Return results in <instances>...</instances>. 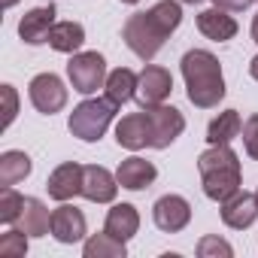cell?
Returning <instances> with one entry per match:
<instances>
[{"label": "cell", "mask_w": 258, "mask_h": 258, "mask_svg": "<svg viewBox=\"0 0 258 258\" xmlns=\"http://www.w3.org/2000/svg\"><path fill=\"white\" fill-rule=\"evenodd\" d=\"M0 4H4V10H13V7L19 4V0H0Z\"/></svg>", "instance_id": "cell-33"}, {"label": "cell", "mask_w": 258, "mask_h": 258, "mask_svg": "<svg viewBox=\"0 0 258 258\" xmlns=\"http://www.w3.org/2000/svg\"><path fill=\"white\" fill-rule=\"evenodd\" d=\"M115 115V103L112 100H100V97H91V100H82L73 112H70V134L79 137L82 143H97L103 134H106V127Z\"/></svg>", "instance_id": "cell-4"}, {"label": "cell", "mask_w": 258, "mask_h": 258, "mask_svg": "<svg viewBox=\"0 0 258 258\" xmlns=\"http://www.w3.org/2000/svg\"><path fill=\"white\" fill-rule=\"evenodd\" d=\"M155 176H158L155 164L146 161V158H137V155H134V158H124V161L118 164V170H115L118 185L127 188V191H143V188H149V185L155 182Z\"/></svg>", "instance_id": "cell-15"}, {"label": "cell", "mask_w": 258, "mask_h": 258, "mask_svg": "<svg viewBox=\"0 0 258 258\" xmlns=\"http://www.w3.org/2000/svg\"><path fill=\"white\" fill-rule=\"evenodd\" d=\"M121 4H140V0H121Z\"/></svg>", "instance_id": "cell-35"}, {"label": "cell", "mask_w": 258, "mask_h": 258, "mask_svg": "<svg viewBox=\"0 0 258 258\" xmlns=\"http://www.w3.org/2000/svg\"><path fill=\"white\" fill-rule=\"evenodd\" d=\"M152 219L164 234H176L191 222V204L179 195H164L152 207Z\"/></svg>", "instance_id": "cell-9"}, {"label": "cell", "mask_w": 258, "mask_h": 258, "mask_svg": "<svg viewBox=\"0 0 258 258\" xmlns=\"http://www.w3.org/2000/svg\"><path fill=\"white\" fill-rule=\"evenodd\" d=\"M85 43V28L79 22H55V28L49 31V46L55 52L64 55H76Z\"/></svg>", "instance_id": "cell-20"}, {"label": "cell", "mask_w": 258, "mask_h": 258, "mask_svg": "<svg viewBox=\"0 0 258 258\" xmlns=\"http://www.w3.org/2000/svg\"><path fill=\"white\" fill-rule=\"evenodd\" d=\"M67 76H70L73 91L94 94L106 82V61L100 52H76L67 64Z\"/></svg>", "instance_id": "cell-5"}, {"label": "cell", "mask_w": 258, "mask_h": 258, "mask_svg": "<svg viewBox=\"0 0 258 258\" xmlns=\"http://www.w3.org/2000/svg\"><path fill=\"white\" fill-rule=\"evenodd\" d=\"M31 158L25 155V152H19V149H10V152H4L0 155V185H16V182H22L28 173H31Z\"/></svg>", "instance_id": "cell-23"}, {"label": "cell", "mask_w": 258, "mask_h": 258, "mask_svg": "<svg viewBox=\"0 0 258 258\" xmlns=\"http://www.w3.org/2000/svg\"><path fill=\"white\" fill-rule=\"evenodd\" d=\"M82 173H85V167L76 164V161H64V164H58V167L52 170V176L46 179L49 198H55V201L64 204V201L82 195Z\"/></svg>", "instance_id": "cell-10"}, {"label": "cell", "mask_w": 258, "mask_h": 258, "mask_svg": "<svg viewBox=\"0 0 258 258\" xmlns=\"http://www.w3.org/2000/svg\"><path fill=\"white\" fill-rule=\"evenodd\" d=\"M179 22H182L179 0H161V4H155L152 10L134 13L127 19L124 28H121V40L137 58L152 61L161 52L164 40L179 28Z\"/></svg>", "instance_id": "cell-1"}, {"label": "cell", "mask_w": 258, "mask_h": 258, "mask_svg": "<svg viewBox=\"0 0 258 258\" xmlns=\"http://www.w3.org/2000/svg\"><path fill=\"white\" fill-rule=\"evenodd\" d=\"M28 94H31L34 109L43 112V115H55V112H61L67 106V88H64V82L55 73L34 76L31 85H28Z\"/></svg>", "instance_id": "cell-7"}, {"label": "cell", "mask_w": 258, "mask_h": 258, "mask_svg": "<svg viewBox=\"0 0 258 258\" xmlns=\"http://www.w3.org/2000/svg\"><path fill=\"white\" fill-rule=\"evenodd\" d=\"M149 118V146L152 149H167L182 131H185V118L176 106H146L143 109Z\"/></svg>", "instance_id": "cell-6"}, {"label": "cell", "mask_w": 258, "mask_h": 258, "mask_svg": "<svg viewBox=\"0 0 258 258\" xmlns=\"http://www.w3.org/2000/svg\"><path fill=\"white\" fill-rule=\"evenodd\" d=\"M240 131H243L240 112H237V109H225V112H219V115L210 121V127H207V143H210V146H225V143H231L234 137H240Z\"/></svg>", "instance_id": "cell-21"}, {"label": "cell", "mask_w": 258, "mask_h": 258, "mask_svg": "<svg viewBox=\"0 0 258 258\" xmlns=\"http://www.w3.org/2000/svg\"><path fill=\"white\" fill-rule=\"evenodd\" d=\"M19 228L28 237H46L52 231V213L46 210V204L40 198H25V210H22Z\"/></svg>", "instance_id": "cell-19"}, {"label": "cell", "mask_w": 258, "mask_h": 258, "mask_svg": "<svg viewBox=\"0 0 258 258\" xmlns=\"http://www.w3.org/2000/svg\"><path fill=\"white\" fill-rule=\"evenodd\" d=\"M252 40H255V43H258V16H255V19H252Z\"/></svg>", "instance_id": "cell-32"}, {"label": "cell", "mask_w": 258, "mask_h": 258, "mask_svg": "<svg viewBox=\"0 0 258 258\" xmlns=\"http://www.w3.org/2000/svg\"><path fill=\"white\" fill-rule=\"evenodd\" d=\"M198 31L207 37V40H216V43H228L237 37V22L228 16V10H204L198 13Z\"/></svg>", "instance_id": "cell-18"}, {"label": "cell", "mask_w": 258, "mask_h": 258, "mask_svg": "<svg viewBox=\"0 0 258 258\" xmlns=\"http://www.w3.org/2000/svg\"><path fill=\"white\" fill-rule=\"evenodd\" d=\"M243 149H246V155L249 158H255L258 161V112H252L246 121H243Z\"/></svg>", "instance_id": "cell-28"}, {"label": "cell", "mask_w": 258, "mask_h": 258, "mask_svg": "<svg viewBox=\"0 0 258 258\" xmlns=\"http://www.w3.org/2000/svg\"><path fill=\"white\" fill-rule=\"evenodd\" d=\"M22 210H25V198L13 185L0 188V222H4V225H16L22 219Z\"/></svg>", "instance_id": "cell-25"}, {"label": "cell", "mask_w": 258, "mask_h": 258, "mask_svg": "<svg viewBox=\"0 0 258 258\" xmlns=\"http://www.w3.org/2000/svg\"><path fill=\"white\" fill-rule=\"evenodd\" d=\"M213 4H216L219 10H228V13H243L252 0H213Z\"/></svg>", "instance_id": "cell-30"}, {"label": "cell", "mask_w": 258, "mask_h": 258, "mask_svg": "<svg viewBox=\"0 0 258 258\" xmlns=\"http://www.w3.org/2000/svg\"><path fill=\"white\" fill-rule=\"evenodd\" d=\"M115 140H118V146L131 149V152H140L143 146H149V118H146V112L124 115L115 124Z\"/></svg>", "instance_id": "cell-17"}, {"label": "cell", "mask_w": 258, "mask_h": 258, "mask_svg": "<svg viewBox=\"0 0 258 258\" xmlns=\"http://www.w3.org/2000/svg\"><path fill=\"white\" fill-rule=\"evenodd\" d=\"M82 252H85V258H124V243L103 231V234L88 237Z\"/></svg>", "instance_id": "cell-24"}, {"label": "cell", "mask_w": 258, "mask_h": 258, "mask_svg": "<svg viewBox=\"0 0 258 258\" xmlns=\"http://www.w3.org/2000/svg\"><path fill=\"white\" fill-rule=\"evenodd\" d=\"M103 88H106V100H112L115 106H121V103H127L137 94V73L127 70V67H118V70H112L106 76Z\"/></svg>", "instance_id": "cell-22"}, {"label": "cell", "mask_w": 258, "mask_h": 258, "mask_svg": "<svg viewBox=\"0 0 258 258\" xmlns=\"http://www.w3.org/2000/svg\"><path fill=\"white\" fill-rule=\"evenodd\" d=\"M179 4H201V0H179Z\"/></svg>", "instance_id": "cell-34"}, {"label": "cell", "mask_w": 258, "mask_h": 258, "mask_svg": "<svg viewBox=\"0 0 258 258\" xmlns=\"http://www.w3.org/2000/svg\"><path fill=\"white\" fill-rule=\"evenodd\" d=\"M103 231L121 243H127L137 231H140V213L134 204H115L109 213H106V222H103Z\"/></svg>", "instance_id": "cell-16"}, {"label": "cell", "mask_w": 258, "mask_h": 258, "mask_svg": "<svg viewBox=\"0 0 258 258\" xmlns=\"http://www.w3.org/2000/svg\"><path fill=\"white\" fill-rule=\"evenodd\" d=\"M55 7H37L31 10L28 16H22L19 22V37L28 43V46H40V43H49V31L55 28Z\"/></svg>", "instance_id": "cell-13"}, {"label": "cell", "mask_w": 258, "mask_h": 258, "mask_svg": "<svg viewBox=\"0 0 258 258\" xmlns=\"http://www.w3.org/2000/svg\"><path fill=\"white\" fill-rule=\"evenodd\" d=\"M182 79H185L188 100L195 106H201V109H213L225 97L222 64L207 49H191V52L182 55Z\"/></svg>", "instance_id": "cell-2"}, {"label": "cell", "mask_w": 258, "mask_h": 258, "mask_svg": "<svg viewBox=\"0 0 258 258\" xmlns=\"http://www.w3.org/2000/svg\"><path fill=\"white\" fill-rule=\"evenodd\" d=\"M249 73H252V79L258 82V55H255V58L249 61Z\"/></svg>", "instance_id": "cell-31"}, {"label": "cell", "mask_w": 258, "mask_h": 258, "mask_svg": "<svg viewBox=\"0 0 258 258\" xmlns=\"http://www.w3.org/2000/svg\"><path fill=\"white\" fill-rule=\"evenodd\" d=\"M28 252V234L22 228H13L0 237V255L4 258H25Z\"/></svg>", "instance_id": "cell-26"}, {"label": "cell", "mask_w": 258, "mask_h": 258, "mask_svg": "<svg viewBox=\"0 0 258 258\" xmlns=\"http://www.w3.org/2000/svg\"><path fill=\"white\" fill-rule=\"evenodd\" d=\"M170 91H173V76H170V70H164V67H158V64H146L143 67V73L137 76V103L146 109V106H158V103H164L167 97H170Z\"/></svg>", "instance_id": "cell-8"}, {"label": "cell", "mask_w": 258, "mask_h": 258, "mask_svg": "<svg viewBox=\"0 0 258 258\" xmlns=\"http://www.w3.org/2000/svg\"><path fill=\"white\" fill-rule=\"evenodd\" d=\"M0 94H4V127H10L19 112V94L13 85H0Z\"/></svg>", "instance_id": "cell-29"}, {"label": "cell", "mask_w": 258, "mask_h": 258, "mask_svg": "<svg viewBox=\"0 0 258 258\" xmlns=\"http://www.w3.org/2000/svg\"><path fill=\"white\" fill-rule=\"evenodd\" d=\"M198 170H201L204 195L210 201L222 204L234 191H240V158H237V152L228 143L225 146H210L207 152H201Z\"/></svg>", "instance_id": "cell-3"}, {"label": "cell", "mask_w": 258, "mask_h": 258, "mask_svg": "<svg viewBox=\"0 0 258 258\" xmlns=\"http://www.w3.org/2000/svg\"><path fill=\"white\" fill-rule=\"evenodd\" d=\"M255 201H258V191H255Z\"/></svg>", "instance_id": "cell-36"}, {"label": "cell", "mask_w": 258, "mask_h": 258, "mask_svg": "<svg viewBox=\"0 0 258 258\" xmlns=\"http://www.w3.org/2000/svg\"><path fill=\"white\" fill-rule=\"evenodd\" d=\"M52 237L58 243H67V246L79 243L85 237V216H82V210L70 207L67 201L58 210H52Z\"/></svg>", "instance_id": "cell-12"}, {"label": "cell", "mask_w": 258, "mask_h": 258, "mask_svg": "<svg viewBox=\"0 0 258 258\" xmlns=\"http://www.w3.org/2000/svg\"><path fill=\"white\" fill-rule=\"evenodd\" d=\"M82 195L91 201V204H112L115 195H118V179L100 167V164H88L85 173H82Z\"/></svg>", "instance_id": "cell-11"}, {"label": "cell", "mask_w": 258, "mask_h": 258, "mask_svg": "<svg viewBox=\"0 0 258 258\" xmlns=\"http://www.w3.org/2000/svg\"><path fill=\"white\" fill-rule=\"evenodd\" d=\"M198 255H201V258H231L234 249H231L228 240H222V237H216V234H207V237H201V243H198Z\"/></svg>", "instance_id": "cell-27"}, {"label": "cell", "mask_w": 258, "mask_h": 258, "mask_svg": "<svg viewBox=\"0 0 258 258\" xmlns=\"http://www.w3.org/2000/svg\"><path fill=\"white\" fill-rule=\"evenodd\" d=\"M258 216V201L249 191H234L228 201H222V222L234 231H243L255 222Z\"/></svg>", "instance_id": "cell-14"}]
</instances>
